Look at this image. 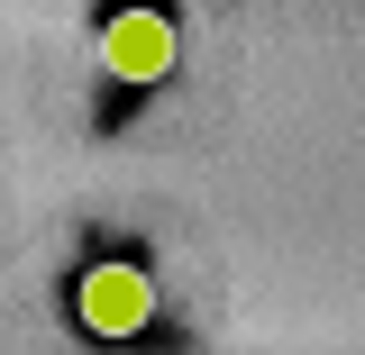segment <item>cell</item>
Here are the masks:
<instances>
[{
    "mask_svg": "<svg viewBox=\"0 0 365 355\" xmlns=\"http://www.w3.org/2000/svg\"><path fill=\"white\" fill-rule=\"evenodd\" d=\"M174 55H182V37H174V18H165L155 0H119V9L101 18V73H110V83H165Z\"/></svg>",
    "mask_w": 365,
    "mask_h": 355,
    "instance_id": "6da1fadb",
    "label": "cell"
},
{
    "mask_svg": "<svg viewBox=\"0 0 365 355\" xmlns=\"http://www.w3.org/2000/svg\"><path fill=\"white\" fill-rule=\"evenodd\" d=\"M73 310H83L91 337H137V328L155 319V282L137 265H91L83 282H73Z\"/></svg>",
    "mask_w": 365,
    "mask_h": 355,
    "instance_id": "7a4b0ae2",
    "label": "cell"
}]
</instances>
